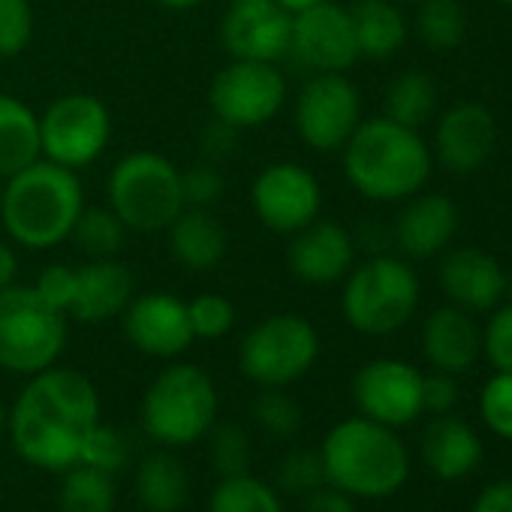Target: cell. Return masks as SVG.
Wrapping results in <instances>:
<instances>
[{
	"instance_id": "31",
	"label": "cell",
	"mask_w": 512,
	"mask_h": 512,
	"mask_svg": "<svg viewBox=\"0 0 512 512\" xmlns=\"http://www.w3.org/2000/svg\"><path fill=\"white\" fill-rule=\"evenodd\" d=\"M61 512H115V476L91 464H73L64 470Z\"/></svg>"
},
{
	"instance_id": "35",
	"label": "cell",
	"mask_w": 512,
	"mask_h": 512,
	"mask_svg": "<svg viewBox=\"0 0 512 512\" xmlns=\"http://www.w3.org/2000/svg\"><path fill=\"white\" fill-rule=\"evenodd\" d=\"M253 422L278 440H290L302 428V407L284 389H263L253 401Z\"/></svg>"
},
{
	"instance_id": "18",
	"label": "cell",
	"mask_w": 512,
	"mask_h": 512,
	"mask_svg": "<svg viewBox=\"0 0 512 512\" xmlns=\"http://www.w3.org/2000/svg\"><path fill=\"white\" fill-rule=\"evenodd\" d=\"M356 266V238L332 223V220H314L305 229L290 235L287 247V269L293 278L311 287H329L350 275Z\"/></svg>"
},
{
	"instance_id": "25",
	"label": "cell",
	"mask_w": 512,
	"mask_h": 512,
	"mask_svg": "<svg viewBox=\"0 0 512 512\" xmlns=\"http://www.w3.org/2000/svg\"><path fill=\"white\" fill-rule=\"evenodd\" d=\"M169 250L187 272H211L223 263L229 235L211 208H181L166 226Z\"/></svg>"
},
{
	"instance_id": "45",
	"label": "cell",
	"mask_w": 512,
	"mask_h": 512,
	"mask_svg": "<svg viewBox=\"0 0 512 512\" xmlns=\"http://www.w3.org/2000/svg\"><path fill=\"white\" fill-rule=\"evenodd\" d=\"M470 512H512V476L497 479V482H488L476 494Z\"/></svg>"
},
{
	"instance_id": "23",
	"label": "cell",
	"mask_w": 512,
	"mask_h": 512,
	"mask_svg": "<svg viewBox=\"0 0 512 512\" xmlns=\"http://www.w3.org/2000/svg\"><path fill=\"white\" fill-rule=\"evenodd\" d=\"M422 353L434 371L458 377L482 356V329L473 314L446 302L443 308H434L422 326Z\"/></svg>"
},
{
	"instance_id": "9",
	"label": "cell",
	"mask_w": 512,
	"mask_h": 512,
	"mask_svg": "<svg viewBox=\"0 0 512 512\" xmlns=\"http://www.w3.org/2000/svg\"><path fill=\"white\" fill-rule=\"evenodd\" d=\"M320 356V335L299 314H272L256 323L241 347L238 368L260 389H287L302 380Z\"/></svg>"
},
{
	"instance_id": "11",
	"label": "cell",
	"mask_w": 512,
	"mask_h": 512,
	"mask_svg": "<svg viewBox=\"0 0 512 512\" xmlns=\"http://www.w3.org/2000/svg\"><path fill=\"white\" fill-rule=\"evenodd\" d=\"M109 136V109L94 94H64L40 115V157L73 172L91 166Z\"/></svg>"
},
{
	"instance_id": "46",
	"label": "cell",
	"mask_w": 512,
	"mask_h": 512,
	"mask_svg": "<svg viewBox=\"0 0 512 512\" xmlns=\"http://www.w3.org/2000/svg\"><path fill=\"white\" fill-rule=\"evenodd\" d=\"M302 512H356V506H353V500H350V494H344V491H338V488H317L314 494H308V503H305V509Z\"/></svg>"
},
{
	"instance_id": "24",
	"label": "cell",
	"mask_w": 512,
	"mask_h": 512,
	"mask_svg": "<svg viewBox=\"0 0 512 512\" xmlns=\"http://www.w3.org/2000/svg\"><path fill=\"white\" fill-rule=\"evenodd\" d=\"M419 452H422L425 467L437 479L458 482L479 467L482 440L473 431V425H467L461 416L440 413L425 425V431L419 437Z\"/></svg>"
},
{
	"instance_id": "14",
	"label": "cell",
	"mask_w": 512,
	"mask_h": 512,
	"mask_svg": "<svg viewBox=\"0 0 512 512\" xmlns=\"http://www.w3.org/2000/svg\"><path fill=\"white\" fill-rule=\"evenodd\" d=\"M425 374L401 359H371L353 377V401L359 416L389 428H404L425 413Z\"/></svg>"
},
{
	"instance_id": "8",
	"label": "cell",
	"mask_w": 512,
	"mask_h": 512,
	"mask_svg": "<svg viewBox=\"0 0 512 512\" xmlns=\"http://www.w3.org/2000/svg\"><path fill=\"white\" fill-rule=\"evenodd\" d=\"M109 208L130 232H163L184 208L181 169L157 151H133L109 172Z\"/></svg>"
},
{
	"instance_id": "17",
	"label": "cell",
	"mask_w": 512,
	"mask_h": 512,
	"mask_svg": "<svg viewBox=\"0 0 512 512\" xmlns=\"http://www.w3.org/2000/svg\"><path fill=\"white\" fill-rule=\"evenodd\" d=\"M121 320H124L127 341L139 353L154 359H175L196 341L187 302L163 290L133 296Z\"/></svg>"
},
{
	"instance_id": "37",
	"label": "cell",
	"mask_w": 512,
	"mask_h": 512,
	"mask_svg": "<svg viewBox=\"0 0 512 512\" xmlns=\"http://www.w3.org/2000/svg\"><path fill=\"white\" fill-rule=\"evenodd\" d=\"M278 482L287 494H314L317 488L329 485L326 482V470H323V458L320 449H293L284 455L281 467H278Z\"/></svg>"
},
{
	"instance_id": "13",
	"label": "cell",
	"mask_w": 512,
	"mask_h": 512,
	"mask_svg": "<svg viewBox=\"0 0 512 512\" xmlns=\"http://www.w3.org/2000/svg\"><path fill=\"white\" fill-rule=\"evenodd\" d=\"M253 214L266 229L293 235L314 223L323 208V190L317 175L299 163H272L256 175L250 187Z\"/></svg>"
},
{
	"instance_id": "16",
	"label": "cell",
	"mask_w": 512,
	"mask_h": 512,
	"mask_svg": "<svg viewBox=\"0 0 512 512\" xmlns=\"http://www.w3.org/2000/svg\"><path fill=\"white\" fill-rule=\"evenodd\" d=\"M293 16L275 0H229L220 43L232 61H272L290 55Z\"/></svg>"
},
{
	"instance_id": "34",
	"label": "cell",
	"mask_w": 512,
	"mask_h": 512,
	"mask_svg": "<svg viewBox=\"0 0 512 512\" xmlns=\"http://www.w3.org/2000/svg\"><path fill=\"white\" fill-rule=\"evenodd\" d=\"M208 458L214 473L223 476H238L250 473V437L238 422H214L208 431Z\"/></svg>"
},
{
	"instance_id": "41",
	"label": "cell",
	"mask_w": 512,
	"mask_h": 512,
	"mask_svg": "<svg viewBox=\"0 0 512 512\" xmlns=\"http://www.w3.org/2000/svg\"><path fill=\"white\" fill-rule=\"evenodd\" d=\"M488 314L491 317L482 329V356L494 371L512 374V305H497Z\"/></svg>"
},
{
	"instance_id": "48",
	"label": "cell",
	"mask_w": 512,
	"mask_h": 512,
	"mask_svg": "<svg viewBox=\"0 0 512 512\" xmlns=\"http://www.w3.org/2000/svg\"><path fill=\"white\" fill-rule=\"evenodd\" d=\"M275 4H278L281 10H287L290 16H296V13H305V10L323 4V0H275Z\"/></svg>"
},
{
	"instance_id": "3",
	"label": "cell",
	"mask_w": 512,
	"mask_h": 512,
	"mask_svg": "<svg viewBox=\"0 0 512 512\" xmlns=\"http://www.w3.org/2000/svg\"><path fill=\"white\" fill-rule=\"evenodd\" d=\"M82 208L85 190L79 175L43 157L10 175L0 193L4 229L28 250H49L67 241Z\"/></svg>"
},
{
	"instance_id": "42",
	"label": "cell",
	"mask_w": 512,
	"mask_h": 512,
	"mask_svg": "<svg viewBox=\"0 0 512 512\" xmlns=\"http://www.w3.org/2000/svg\"><path fill=\"white\" fill-rule=\"evenodd\" d=\"M223 187H226L223 175H220L217 163H211V160H202V163L181 169L184 208H211L223 196Z\"/></svg>"
},
{
	"instance_id": "43",
	"label": "cell",
	"mask_w": 512,
	"mask_h": 512,
	"mask_svg": "<svg viewBox=\"0 0 512 512\" xmlns=\"http://www.w3.org/2000/svg\"><path fill=\"white\" fill-rule=\"evenodd\" d=\"M461 398V389H458V377L452 374H443V371H434L422 380V404L428 413L440 416V413H452L455 404Z\"/></svg>"
},
{
	"instance_id": "27",
	"label": "cell",
	"mask_w": 512,
	"mask_h": 512,
	"mask_svg": "<svg viewBox=\"0 0 512 512\" xmlns=\"http://www.w3.org/2000/svg\"><path fill=\"white\" fill-rule=\"evenodd\" d=\"M136 497L148 512H178L190 497V473L169 449L148 452L136 467Z\"/></svg>"
},
{
	"instance_id": "44",
	"label": "cell",
	"mask_w": 512,
	"mask_h": 512,
	"mask_svg": "<svg viewBox=\"0 0 512 512\" xmlns=\"http://www.w3.org/2000/svg\"><path fill=\"white\" fill-rule=\"evenodd\" d=\"M238 133H241V130H235L232 124H226V121H220V118H211V124H208V127H205V133H202L205 160L217 163V160L229 157V154H232V145H235V136H238Z\"/></svg>"
},
{
	"instance_id": "22",
	"label": "cell",
	"mask_w": 512,
	"mask_h": 512,
	"mask_svg": "<svg viewBox=\"0 0 512 512\" xmlns=\"http://www.w3.org/2000/svg\"><path fill=\"white\" fill-rule=\"evenodd\" d=\"M458 223L461 214L449 196L419 190L416 196L404 199V208L392 226V241L410 260H431L452 244Z\"/></svg>"
},
{
	"instance_id": "6",
	"label": "cell",
	"mask_w": 512,
	"mask_h": 512,
	"mask_svg": "<svg viewBox=\"0 0 512 512\" xmlns=\"http://www.w3.org/2000/svg\"><path fill=\"white\" fill-rule=\"evenodd\" d=\"M217 422L214 380L187 362L163 368L142 398V428L163 446H190Z\"/></svg>"
},
{
	"instance_id": "1",
	"label": "cell",
	"mask_w": 512,
	"mask_h": 512,
	"mask_svg": "<svg viewBox=\"0 0 512 512\" xmlns=\"http://www.w3.org/2000/svg\"><path fill=\"white\" fill-rule=\"evenodd\" d=\"M97 425L100 395L94 383L82 371L52 365L31 374L19 392L7 434L28 464L64 473L82 461V449Z\"/></svg>"
},
{
	"instance_id": "39",
	"label": "cell",
	"mask_w": 512,
	"mask_h": 512,
	"mask_svg": "<svg viewBox=\"0 0 512 512\" xmlns=\"http://www.w3.org/2000/svg\"><path fill=\"white\" fill-rule=\"evenodd\" d=\"M79 464H91V467L106 470V473L115 476L118 470H124L130 464V443H127V437L118 428L100 422L91 431V437H88V443L82 449V461Z\"/></svg>"
},
{
	"instance_id": "20",
	"label": "cell",
	"mask_w": 512,
	"mask_h": 512,
	"mask_svg": "<svg viewBox=\"0 0 512 512\" xmlns=\"http://www.w3.org/2000/svg\"><path fill=\"white\" fill-rule=\"evenodd\" d=\"M503 266L479 247H455L443 253L437 284L449 305L467 314H488L503 302Z\"/></svg>"
},
{
	"instance_id": "52",
	"label": "cell",
	"mask_w": 512,
	"mask_h": 512,
	"mask_svg": "<svg viewBox=\"0 0 512 512\" xmlns=\"http://www.w3.org/2000/svg\"><path fill=\"white\" fill-rule=\"evenodd\" d=\"M395 4H413V7H419V4H425V0H395Z\"/></svg>"
},
{
	"instance_id": "32",
	"label": "cell",
	"mask_w": 512,
	"mask_h": 512,
	"mask_svg": "<svg viewBox=\"0 0 512 512\" xmlns=\"http://www.w3.org/2000/svg\"><path fill=\"white\" fill-rule=\"evenodd\" d=\"M208 512H284L278 491L250 473L223 476L208 497Z\"/></svg>"
},
{
	"instance_id": "29",
	"label": "cell",
	"mask_w": 512,
	"mask_h": 512,
	"mask_svg": "<svg viewBox=\"0 0 512 512\" xmlns=\"http://www.w3.org/2000/svg\"><path fill=\"white\" fill-rule=\"evenodd\" d=\"M437 109V85L422 70H407L395 76L383 97V115L401 127L419 130L431 121Z\"/></svg>"
},
{
	"instance_id": "12",
	"label": "cell",
	"mask_w": 512,
	"mask_h": 512,
	"mask_svg": "<svg viewBox=\"0 0 512 512\" xmlns=\"http://www.w3.org/2000/svg\"><path fill=\"white\" fill-rule=\"evenodd\" d=\"M293 121L308 148L341 151L362 124V94L344 73H314L296 97Z\"/></svg>"
},
{
	"instance_id": "26",
	"label": "cell",
	"mask_w": 512,
	"mask_h": 512,
	"mask_svg": "<svg viewBox=\"0 0 512 512\" xmlns=\"http://www.w3.org/2000/svg\"><path fill=\"white\" fill-rule=\"evenodd\" d=\"M347 13L353 22L359 58L389 61L410 37L401 4H395V0H356L353 7H347Z\"/></svg>"
},
{
	"instance_id": "5",
	"label": "cell",
	"mask_w": 512,
	"mask_h": 512,
	"mask_svg": "<svg viewBox=\"0 0 512 512\" xmlns=\"http://www.w3.org/2000/svg\"><path fill=\"white\" fill-rule=\"evenodd\" d=\"M422 299L413 266L392 253H371L344 278L341 314L359 335H392L404 329Z\"/></svg>"
},
{
	"instance_id": "50",
	"label": "cell",
	"mask_w": 512,
	"mask_h": 512,
	"mask_svg": "<svg viewBox=\"0 0 512 512\" xmlns=\"http://www.w3.org/2000/svg\"><path fill=\"white\" fill-rule=\"evenodd\" d=\"M503 302L512 305V269L503 272Z\"/></svg>"
},
{
	"instance_id": "55",
	"label": "cell",
	"mask_w": 512,
	"mask_h": 512,
	"mask_svg": "<svg viewBox=\"0 0 512 512\" xmlns=\"http://www.w3.org/2000/svg\"><path fill=\"white\" fill-rule=\"evenodd\" d=\"M509 190H512V175H509Z\"/></svg>"
},
{
	"instance_id": "4",
	"label": "cell",
	"mask_w": 512,
	"mask_h": 512,
	"mask_svg": "<svg viewBox=\"0 0 512 512\" xmlns=\"http://www.w3.org/2000/svg\"><path fill=\"white\" fill-rule=\"evenodd\" d=\"M326 482L350 497H389L410 476V452L395 428L365 416L338 422L320 446Z\"/></svg>"
},
{
	"instance_id": "10",
	"label": "cell",
	"mask_w": 512,
	"mask_h": 512,
	"mask_svg": "<svg viewBox=\"0 0 512 512\" xmlns=\"http://www.w3.org/2000/svg\"><path fill=\"white\" fill-rule=\"evenodd\" d=\"M287 79L272 61H229L208 85L211 115L235 130L269 124L287 103Z\"/></svg>"
},
{
	"instance_id": "7",
	"label": "cell",
	"mask_w": 512,
	"mask_h": 512,
	"mask_svg": "<svg viewBox=\"0 0 512 512\" xmlns=\"http://www.w3.org/2000/svg\"><path fill=\"white\" fill-rule=\"evenodd\" d=\"M67 323L37 287L0 290V368L25 377L52 368L67 347Z\"/></svg>"
},
{
	"instance_id": "21",
	"label": "cell",
	"mask_w": 512,
	"mask_h": 512,
	"mask_svg": "<svg viewBox=\"0 0 512 512\" xmlns=\"http://www.w3.org/2000/svg\"><path fill=\"white\" fill-rule=\"evenodd\" d=\"M133 296V272L118 256H112V260H91L79 269L73 266V284L64 314L76 323H106L121 317Z\"/></svg>"
},
{
	"instance_id": "2",
	"label": "cell",
	"mask_w": 512,
	"mask_h": 512,
	"mask_svg": "<svg viewBox=\"0 0 512 512\" xmlns=\"http://www.w3.org/2000/svg\"><path fill=\"white\" fill-rule=\"evenodd\" d=\"M344 175L371 202H404L425 190L431 178V148L419 130L401 127L386 115L362 121L347 139Z\"/></svg>"
},
{
	"instance_id": "15",
	"label": "cell",
	"mask_w": 512,
	"mask_h": 512,
	"mask_svg": "<svg viewBox=\"0 0 512 512\" xmlns=\"http://www.w3.org/2000/svg\"><path fill=\"white\" fill-rule=\"evenodd\" d=\"M290 55L311 73H347L359 61L347 7L323 0L305 13H296L290 31Z\"/></svg>"
},
{
	"instance_id": "28",
	"label": "cell",
	"mask_w": 512,
	"mask_h": 512,
	"mask_svg": "<svg viewBox=\"0 0 512 512\" xmlns=\"http://www.w3.org/2000/svg\"><path fill=\"white\" fill-rule=\"evenodd\" d=\"M40 160V115L19 97L0 94V181Z\"/></svg>"
},
{
	"instance_id": "30",
	"label": "cell",
	"mask_w": 512,
	"mask_h": 512,
	"mask_svg": "<svg viewBox=\"0 0 512 512\" xmlns=\"http://www.w3.org/2000/svg\"><path fill=\"white\" fill-rule=\"evenodd\" d=\"M413 34L434 52H455L467 37V16L458 0H425L416 7Z\"/></svg>"
},
{
	"instance_id": "47",
	"label": "cell",
	"mask_w": 512,
	"mask_h": 512,
	"mask_svg": "<svg viewBox=\"0 0 512 512\" xmlns=\"http://www.w3.org/2000/svg\"><path fill=\"white\" fill-rule=\"evenodd\" d=\"M16 275H19V260L10 244L0 241V290H7L16 284Z\"/></svg>"
},
{
	"instance_id": "19",
	"label": "cell",
	"mask_w": 512,
	"mask_h": 512,
	"mask_svg": "<svg viewBox=\"0 0 512 512\" xmlns=\"http://www.w3.org/2000/svg\"><path fill=\"white\" fill-rule=\"evenodd\" d=\"M494 145H497L494 115L482 103H458L440 115L431 157L455 175H470L488 163Z\"/></svg>"
},
{
	"instance_id": "33",
	"label": "cell",
	"mask_w": 512,
	"mask_h": 512,
	"mask_svg": "<svg viewBox=\"0 0 512 512\" xmlns=\"http://www.w3.org/2000/svg\"><path fill=\"white\" fill-rule=\"evenodd\" d=\"M127 232L130 229L121 223V217L112 208H82L70 238L91 260H112V256L121 253Z\"/></svg>"
},
{
	"instance_id": "40",
	"label": "cell",
	"mask_w": 512,
	"mask_h": 512,
	"mask_svg": "<svg viewBox=\"0 0 512 512\" xmlns=\"http://www.w3.org/2000/svg\"><path fill=\"white\" fill-rule=\"evenodd\" d=\"M34 37L31 0H0V58H16Z\"/></svg>"
},
{
	"instance_id": "38",
	"label": "cell",
	"mask_w": 512,
	"mask_h": 512,
	"mask_svg": "<svg viewBox=\"0 0 512 512\" xmlns=\"http://www.w3.org/2000/svg\"><path fill=\"white\" fill-rule=\"evenodd\" d=\"M187 314H190L193 335L202 341H217V338L229 335V329L235 326L232 302L217 293H205V296H196L193 302H187Z\"/></svg>"
},
{
	"instance_id": "36",
	"label": "cell",
	"mask_w": 512,
	"mask_h": 512,
	"mask_svg": "<svg viewBox=\"0 0 512 512\" xmlns=\"http://www.w3.org/2000/svg\"><path fill=\"white\" fill-rule=\"evenodd\" d=\"M479 416L485 428L503 440H512V374L494 371L479 392Z\"/></svg>"
},
{
	"instance_id": "51",
	"label": "cell",
	"mask_w": 512,
	"mask_h": 512,
	"mask_svg": "<svg viewBox=\"0 0 512 512\" xmlns=\"http://www.w3.org/2000/svg\"><path fill=\"white\" fill-rule=\"evenodd\" d=\"M7 428H10V413L4 410V404H0V440H4Z\"/></svg>"
},
{
	"instance_id": "53",
	"label": "cell",
	"mask_w": 512,
	"mask_h": 512,
	"mask_svg": "<svg viewBox=\"0 0 512 512\" xmlns=\"http://www.w3.org/2000/svg\"><path fill=\"white\" fill-rule=\"evenodd\" d=\"M500 4H506V7H512V0H500Z\"/></svg>"
},
{
	"instance_id": "49",
	"label": "cell",
	"mask_w": 512,
	"mask_h": 512,
	"mask_svg": "<svg viewBox=\"0 0 512 512\" xmlns=\"http://www.w3.org/2000/svg\"><path fill=\"white\" fill-rule=\"evenodd\" d=\"M163 10H172V13H187V10H196L205 0H157Z\"/></svg>"
},
{
	"instance_id": "54",
	"label": "cell",
	"mask_w": 512,
	"mask_h": 512,
	"mask_svg": "<svg viewBox=\"0 0 512 512\" xmlns=\"http://www.w3.org/2000/svg\"><path fill=\"white\" fill-rule=\"evenodd\" d=\"M0 193H4V181H0Z\"/></svg>"
}]
</instances>
